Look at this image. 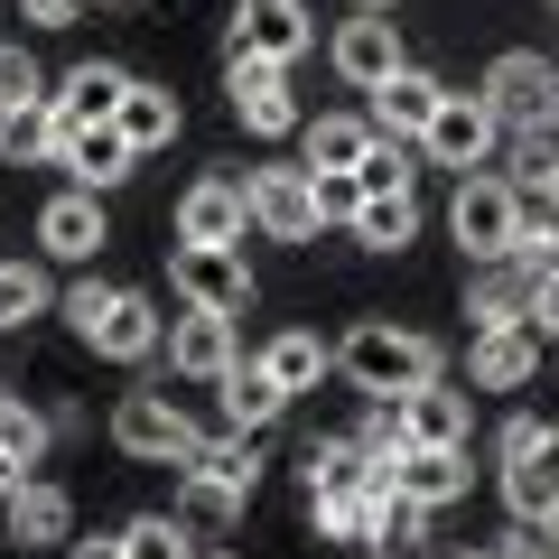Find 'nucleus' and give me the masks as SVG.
<instances>
[{
    "mask_svg": "<svg viewBox=\"0 0 559 559\" xmlns=\"http://www.w3.org/2000/svg\"><path fill=\"white\" fill-rule=\"evenodd\" d=\"M336 373L355 382L364 401H401V392H419V382H439L448 373V355L419 326H392V318H364L355 336L336 345Z\"/></svg>",
    "mask_w": 559,
    "mask_h": 559,
    "instance_id": "f257e3e1",
    "label": "nucleus"
},
{
    "mask_svg": "<svg viewBox=\"0 0 559 559\" xmlns=\"http://www.w3.org/2000/svg\"><path fill=\"white\" fill-rule=\"evenodd\" d=\"M476 94L495 103L503 140H540V131H559V66L540 57V47H503V57L485 66Z\"/></svg>",
    "mask_w": 559,
    "mask_h": 559,
    "instance_id": "f03ea898",
    "label": "nucleus"
},
{
    "mask_svg": "<svg viewBox=\"0 0 559 559\" xmlns=\"http://www.w3.org/2000/svg\"><path fill=\"white\" fill-rule=\"evenodd\" d=\"M522 215H532V197H522L513 178H495V168L457 178V197H448V234H457V252H466V261H513Z\"/></svg>",
    "mask_w": 559,
    "mask_h": 559,
    "instance_id": "7ed1b4c3",
    "label": "nucleus"
},
{
    "mask_svg": "<svg viewBox=\"0 0 559 559\" xmlns=\"http://www.w3.org/2000/svg\"><path fill=\"white\" fill-rule=\"evenodd\" d=\"M197 439H205V429L168 392H121L112 401V448H121V457H140V466H187V448H197Z\"/></svg>",
    "mask_w": 559,
    "mask_h": 559,
    "instance_id": "20e7f679",
    "label": "nucleus"
},
{
    "mask_svg": "<svg viewBox=\"0 0 559 559\" xmlns=\"http://www.w3.org/2000/svg\"><path fill=\"white\" fill-rule=\"evenodd\" d=\"M168 280H178V299H187V308H215V318H242V308H252V271H242V242H178Z\"/></svg>",
    "mask_w": 559,
    "mask_h": 559,
    "instance_id": "39448f33",
    "label": "nucleus"
},
{
    "mask_svg": "<svg viewBox=\"0 0 559 559\" xmlns=\"http://www.w3.org/2000/svg\"><path fill=\"white\" fill-rule=\"evenodd\" d=\"M242 197H252V234H271V242H318V178H308V159L299 168H252L242 178Z\"/></svg>",
    "mask_w": 559,
    "mask_h": 559,
    "instance_id": "423d86ee",
    "label": "nucleus"
},
{
    "mask_svg": "<svg viewBox=\"0 0 559 559\" xmlns=\"http://www.w3.org/2000/svg\"><path fill=\"white\" fill-rule=\"evenodd\" d=\"M495 140H503L495 103H485V94H448L439 121L419 131V150H429V168H457V178H476V168L495 159Z\"/></svg>",
    "mask_w": 559,
    "mask_h": 559,
    "instance_id": "0eeeda50",
    "label": "nucleus"
},
{
    "mask_svg": "<svg viewBox=\"0 0 559 559\" xmlns=\"http://www.w3.org/2000/svg\"><path fill=\"white\" fill-rule=\"evenodd\" d=\"M168 326H178V318H168L150 289H112V308H103V326H94L84 345H94L103 364H150V355L168 345Z\"/></svg>",
    "mask_w": 559,
    "mask_h": 559,
    "instance_id": "6e6552de",
    "label": "nucleus"
},
{
    "mask_svg": "<svg viewBox=\"0 0 559 559\" xmlns=\"http://www.w3.org/2000/svg\"><path fill=\"white\" fill-rule=\"evenodd\" d=\"M224 38H242L271 66H299L308 47H318V20H308V0H234V28H224Z\"/></svg>",
    "mask_w": 559,
    "mask_h": 559,
    "instance_id": "1a4fd4ad",
    "label": "nucleus"
},
{
    "mask_svg": "<svg viewBox=\"0 0 559 559\" xmlns=\"http://www.w3.org/2000/svg\"><path fill=\"white\" fill-rule=\"evenodd\" d=\"M540 373V326H476L466 336V392H522Z\"/></svg>",
    "mask_w": 559,
    "mask_h": 559,
    "instance_id": "9d476101",
    "label": "nucleus"
},
{
    "mask_svg": "<svg viewBox=\"0 0 559 559\" xmlns=\"http://www.w3.org/2000/svg\"><path fill=\"white\" fill-rule=\"evenodd\" d=\"M0 522H10L20 550H66V540H75V495L47 485V476H20L10 495H0Z\"/></svg>",
    "mask_w": 559,
    "mask_h": 559,
    "instance_id": "9b49d317",
    "label": "nucleus"
},
{
    "mask_svg": "<svg viewBox=\"0 0 559 559\" xmlns=\"http://www.w3.org/2000/svg\"><path fill=\"white\" fill-rule=\"evenodd\" d=\"M326 57H336V75L355 84V94H373V84H392L401 66H411V57H401V28H392V10H364V20H345Z\"/></svg>",
    "mask_w": 559,
    "mask_h": 559,
    "instance_id": "f8f14e48",
    "label": "nucleus"
},
{
    "mask_svg": "<svg viewBox=\"0 0 559 559\" xmlns=\"http://www.w3.org/2000/svg\"><path fill=\"white\" fill-rule=\"evenodd\" d=\"M242 318H215V308H187L178 326H168V373H187V382H224L242 364V336H234Z\"/></svg>",
    "mask_w": 559,
    "mask_h": 559,
    "instance_id": "ddd939ff",
    "label": "nucleus"
},
{
    "mask_svg": "<svg viewBox=\"0 0 559 559\" xmlns=\"http://www.w3.org/2000/svg\"><path fill=\"white\" fill-rule=\"evenodd\" d=\"M38 242H47V261H94L112 242V215H103L94 187H66V197L38 205Z\"/></svg>",
    "mask_w": 559,
    "mask_h": 559,
    "instance_id": "4468645a",
    "label": "nucleus"
},
{
    "mask_svg": "<svg viewBox=\"0 0 559 559\" xmlns=\"http://www.w3.org/2000/svg\"><path fill=\"white\" fill-rule=\"evenodd\" d=\"M401 429H411V448H466V429H476V392L466 382H419V392H401Z\"/></svg>",
    "mask_w": 559,
    "mask_h": 559,
    "instance_id": "2eb2a0df",
    "label": "nucleus"
},
{
    "mask_svg": "<svg viewBox=\"0 0 559 559\" xmlns=\"http://www.w3.org/2000/svg\"><path fill=\"white\" fill-rule=\"evenodd\" d=\"M261 466H271V457H261V429H224V439H197V448H187L178 476H205L215 495L252 503V495H261Z\"/></svg>",
    "mask_w": 559,
    "mask_h": 559,
    "instance_id": "dca6fc26",
    "label": "nucleus"
},
{
    "mask_svg": "<svg viewBox=\"0 0 559 559\" xmlns=\"http://www.w3.org/2000/svg\"><path fill=\"white\" fill-rule=\"evenodd\" d=\"M252 234V197L242 178H197L178 197V242H242Z\"/></svg>",
    "mask_w": 559,
    "mask_h": 559,
    "instance_id": "f3484780",
    "label": "nucleus"
},
{
    "mask_svg": "<svg viewBox=\"0 0 559 559\" xmlns=\"http://www.w3.org/2000/svg\"><path fill=\"white\" fill-rule=\"evenodd\" d=\"M66 140H75V121L57 103H10L0 112V168H57Z\"/></svg>",
    "mask_w": 559,
    "mask_h": 559,
    "instance_id": "a211bd4d",
    "label": "nucleus"
},
{
    "mask_svg": "<svg viewBox=\"0 0 559 559\" xmlns=\"http://www.w3.org/2000/svg\"><path fill=\"white\" fill-rule=\"evenodd\" d=\"M439 103H448V84L429 75V66H401L392 84H373V131L382 140H419L439 121Z\"/></svg>",
    "mask_w": 559,
    "mask_h": 559,
    "instance_id": "6ab92c4d",
    "label": "nucleus"
},
{
    "mask_svg": "<svg viewBox=\"0 0 559 559\" xmlns=\"http://www.w3.org/2000/svg\"><path fill=\"white\" fill-rule=\"evenodd\" d=\"M503 503H513V522H550L559 513V429H540L522 457H503Z\"/></svg>",
    "mask_w": 559,
    "mask_h": 559,
    "instance_id": "aec40b11",
    "label": "nucleus"
},
{
    "mask_svg": "<svg viewBox=\"0 0 559 559\" xmlns=\"http://www.w3.org/2000/svg\"><path fill=\"white\" fill-rule=\"evenodd\" d=\"M131 159H140V150H131V131H121V121H75V140H66V178H75V187H94V197H103V187H121V178H131Z\"/></svg>",
    "mask_w": 559,
    "mask_h": 559,
    "instance_id": "412c9836",
    "label": "nucleus"
},
{
    "mask_svg": "<svg viewBox=\"0 0 559 559\" xmlns=\"http://www.w3.org/2000/svg\"><path fill=\"white\" fill-rule=\"evenodd\" d=\"M466 326H532V271L522 261H476V280H466Z\"/></svg>",
    "mask_w": 559,
    "mask_h": 559,
    "instance_id": "4be33fe9",
    "label": "nucleus"
},
{
    "mask_svg": "<svg viewBox=\"0 0 559 559\" xmlns=\"http://www.w3.org/2000/svg\"><path fill=\"white\" fill-rule=\"evenodd\" d=\"M47 448H57V419H47V411H28L20 392H0V495H10L20 476H38V466H47Z\"/></svg>",
    "mask_w": 559,
    "mask_h": 559,
    "instance_id": "5701e85b",
    "label": "nucleus"
},
{
    "mask_svg": "<svg viewBox=\"0 0 559 559\" xmlns=\"http://www.w3.org/2000/svg\"><path fill=\"white\" fill-rule=\"evenodd\" d=\"M121 94H131V66L84 57V66H66V75H57V94H47V103H57L66 121H112V112H121Z\"/></svg>",
    "mask_w": 559,
    "mask_h": 559,
    "instance_id": "b1692460",
    "label": "nucleus"
},
{
    "mask_svg": "<svg viewBox=\"0 0 559 559\" xmlns=\"http://www.w3.org/2000/svg\"><path fill=\"white\" fill-rule=\"evenodd\" d=\"M261 364H271V382H280V392L299 401V392H318V382L336 373V345H326L318 326H280V336L261 345Z\"/></svg>",
    "mask_w": 559,
    "mask_h": 559,
    "instance_id": "393cba45",
    "label": "nucleus"
},
{
    "mask_svg": "<svg viewBox=\"0 0 559 559\" xmlns=\"http://www.w3.org/2000/svg\"><path fill=\"white\" fill-rule=\"evenodd\" d=\"M401 495L429 503V513H448V503L466 495V448H401Z\"/></svg>",
    "mask_w": 559,
    "mask_h": 559,
    "instance_id": "a878e982",
    "label": "nucleus"
},
{
    "mask_svg": "<svg viewBox=\"0 0 559 559\" xmlns=\"http://www.w3.org/2000/svg\"><path fill=\"white\" fill-rule=\"evenodd\" d=\"M121 131H131V150H140V159H150V150H168V140H178V94H168V84H150V75H131V94H121Z\"/></svg>",
    "mask_w": 559,
    "mask_h": 559,
    "instance_id": "bb28decb",
    "label": "nucleus"
},
{
    "mask_svg": "<svg viewBox=\"0 0 559 559\" xmlns=\"http://www.w3.org/2000/svg\"><path fill=\"white\" fill-rule=\"evenodd\" d=\"M299 140H308V168H364V150H373V112H318V121H299Z\"/></svg>",
    "mask_w": 559,
    "mask_h": 559,
    "instance_id": "cd10ccee",
    "label": "nucleus"
},
{
    "mask_svg": "<svg viewBox=\"0 0 559 559\" xmlns=\"http://www.w3.org/2000/svg\"><path fill=\"white\" fill-rule=\"evenodd\" d=\"M215 392H224V429H271V419L289 411V392L271 382V364H234Z\"/></svg>",
    "mask_w": 559,
    "mask_h": 559,
    "instance_id": "c85d7f7f",
    "label": "nucleus"
},
{
    "mask_svg": "<svg viewBox=\"0 0 559 559\" xmlns=\"http://www.w3.org/2000/svg\"><path fill=\"white\" fill-rule=\"evenodd\" d=\"M299 485L308 495H355V485H373V448L364 439H318L299 457Z\"/></svg>",
    "mask_w": 559,
    "mask_h": 559,
    "instance_id": "c756f323",
    "label": "nucleus"
},
{
    "mask_svg": "<svg viewBox=\"0 0 559 559\" xmlns=\"http://www.w3.org/2000/svg\"><path fill=\"white\" fill-rule=\"evenodd\" d=\"M345 234H355L364 252H401V242L419 234V197H411V187H392V197H364V215L345 224Z\"/></svg>",
    "mask_w": 559,
    "mask_h": 559,
    "instance_id": "7c9ffc66",
    "label": "nucleus"
},
{
    "mask_svg": "<svg viewBox=\"0 0 559 559\" xmlns=\"http://www.w3.org/2000/svg\"><path fill=\"white\" fill-rule=\"evenodd\" d=\"M121 559H197V522H178V513L121 522Z\"/></svg>",
    "mask_w": 559,
    "mask_h": 559,
    "instance_id": "2f4dec72",
    "label": "nucleus"
},
{
    "mask_svg": "<svg viewBox=\"0 0 559 559\" xmlns=\"http://www.w3.org/2000/svg\"><path fill=\"white\" fill-rule=\"evenodd\" d=\"M57 308V280L38 271V261H0V326H28Z\"/></svg>",
    "mask_w": 559,
    "mask_h": 559,
    "instance_id": "473e14b6",
    "label": "nucleus"
},
{
    "mask_svg": "<svg viewBox=\"0 0 559 559\" xmlns=\"http://www.w3.org/2000/svg\"><path fill=\"white\" fill-rule=\"evenodd\" d=\"M373 513H382L373 485H355V495H308V522H318L326 540H373Z\"/></svg>",
    "mask_w": 559,
    "mask_h": 559,
    "instance_id": "72a5a7b5",
    "label": "nucleus"
},
{
    "mask_svg": "<svg viewBox=\"0 0 559 559\" xmlns=\"http://www.w3.org/2000/svg\"><path fill=\"white\" fill-rule=\"evenodd\" d=\"M503 178H513L522 197L559 205V131H540V140H513V168H503Z\"/></svg>",
    "mask_w": 559,
    "mask_h": 559,
    "instance_id": "f704fd0d",
    "label": "nucleus"
},
{
    "mask_svg": "<svg viewBox=\"0 0 559 559\" xmlns=\"http://www.w3.org/2000/svg\"><path fill=\"white\" fill-rule=\"evenodd\" d=\"M178 522H197V532H234L242 503H234V495H215L205 476H178Z\"/></svg>",
    "mask_w": 559,
    "mask_h": 559,
    "instance_id": "c9c22d12",
    "label": "nucleus"
},
{
    "mask_svg": "<svg viewBox=\"0 0 559 559\" xmlns=\"http://www.w3.org/2000/svg\"><path fill=\"white\" fill-rule=\"evenodd\" d=\"M47 94H57L47 66L28 57V47H0V112H10V103H47Z\"/></svg>",
    "mask_w": 559,
    "mask_h": 559,
    "instance_id": "e433bc0d",
    "label": "nucleus"
},
{
    "mask_svg": "<svg viewBox=\"0 0 559 559\" xmlns=\"http://www.w3.org/2000/svg\"><path fill=\"white\" fill-rule=\"evenodd\" d=\"M318 178V224H355L364 215V178L355 168H308Z\"/></svg>",
    "mask_w": 559,
    "mask_h": 559,
    "instance_id": "4c0bfd02",
    "label": "nucleus"
},
{
    "mask_svg": "<svg viewBox=\"0 0 559 559\" xmlns=\"http://www.w3.org/2000/svg\"><path fill=\"white\" fill-rule=\"evenodd\" d=\"M355 178H364V197H392V187H411V140H373Z\"/></svg>",
    "mask_w": 559,
    "mask_h": 559,
    "instance_id": "58836bf2",
    "label": "nucleus"
},
{
    "mask_svg": "<svg viewBox=\"0 0 559 559\" xmlns=\"http://www.w3.org/2000/svg\"><path fill=\"white\" fill-rule=\"evenodd\" d=\"M513 261H522V271H550V261H559V205L522 215V234H513Z\"/></svg>",
    "mask_w": 559,
    "mask_h": 559,
    "instance_id": "ea45409f",
    "label": "nucleus"
},
{
    "mask_svg": "<svg viewBox=\"0 0 559 559\" xmlns=\"http://www.w3.org/2000/svg\"><path fill=\"white\" fill-rule=\"evenodd\" d=\"M364 448H373V457H401V448H411V429H401V401H373V411H364V429H355Z\"/></svg>",
    "mask_w": 559,
    "mask_h": 559,
    "instance_id": "a19ab883",
    "label": "nucleus"
},
{
    "mask_svg": "<svg viewBox=\"0 0 559 559\" xmlns=\"http://www.w3.org/2000/svg\"><path fill=\"white\" fill-rule=\"evenodd\" d=\"M103 308H112V289H103V280H75V289H66V326H75V336H94Z\"/></svg>",
    "mask_w": 559,
    "mask_h": 559,
    "instance_id": "79ce46f5",
    "label": "nucleus"
},
{
    "mask_svg": "<svg viewBox=\"0 0 559 559\" xmlns=\"http://www.w3.org/2000/svg\"><path fill=\"white\" fill-rule=\"evenodd\" d=\"M532 326H540V336H559V261H550V271H532Z\"/></svg>",
    "mask_w": 559,
    "mask_h": 559,
    "instance_id": "37998d69",
    "label": "nucleus"
},
{
    "mask_svg": "<svg viewBox=\"0 0 559 559\" xmlns=\"http://www.w3.org/2000/svg\"><path fill=\"white\" fill-rule=\"evenodd\" d=\"M94 0H20V20H38V28H75Z\"/></svg>",
    "mask_w": 559,
    "mask_h": 559,
    "instance_id": "c03bdc74",
    "label": "nucleus"
},
{
    "mask_svg": "<svg viewBox=\"0 0 559 559\" xmlns=\"http://www.w3.org/2000/svg\"><path fill=\"white\" fill-rule=\"evenodd\" d=\"M540 429H550V419H532V411H513V419H503V429H495V457H522V448H532Z\"/></svg>",
    "mask_w": 559,
    "mask_h": 559,
    "instance_id": "a18cd8bd",
    "label": "nucleus"
},
{
    "mask_svg": "<svg viewBox=\"0 0 559 559\" xmlns=\"http://www.w3.org/2000/svg\"><path fill=\"white\" fill-rule=\"evenodd\" d=\"M513 559H559V540L540 532V522H513Z\"/></svg>",
    "mask_w": 559,
    "mask_h": 559,
    "instance_id": "49530a36",
    "label": "nucleus"
},
{
    "mask_svg": "<svg viewBox=\"0 0 559 559\" xmlns=\"http://www.w3.org/2000/svg\"><path fill=\"white\" fill-rule=\"evenodd\" d=\"M66 559H121V532L112 540H66Z\"/></svg>",
    "mask_w": 559,
    "mask_h": 559,
    "instance_id": "de8ad7c7",
    "label": "nucleus"
},
{
    "mask_svg": "<svg viewBox=\"0 0 559 559\" xmlns=\"http://www.w3.org/2000/svg\"><path fill=\"white\" fill-rule=\"evenodd\" d=\"M466 559H513V532H495V540H466Z\"/></svg>",
    "mask_w": 559,
    "mask_h": 559,
    "instance_id": "09e8293b",
    "label": "nucleus"
},
{
    "mask_svg": "<svg viewBox=\"0 0 559 559\" xmlns=\"http://www.w3.org/2000/svg\"><path fill=\"white\" fill-rule=\"evenodd\" d=\"M103 10H140V0H103Z\"/></svg>",
    "mask_w": 559,
    "mask_h": 559,
    "instance_id": "8fccbe9b",
    "label": "nucleus"
},
{
    "mask_svg": "<svg viewBox=\"0 0 559 559\" xmlns=\"http://www.w3.org/2000/svg\"><path fill=\"white\" fill-rule=\"evenodd\" d=\"M355 10H392V0H355Z\"/></svg>",
    "mask_w": 559,
    "mask_h": 559,
    "instance_id": "3c124183",
    "label": "nucleus"
},
{
    "mask_svg": "<svg viewBox=\"0 0 559 559\" xmlns=\"http://www.w3.org/2000/svg\"><path fill=\"white\" fill-rule=\"evenodd\" d=\"M540 532H550V540H559V513H550V522H540Z\"/></svg>",
    "mask_w": 559,
    "mask_h": 559,
    "instance_id": "603ef678",
    "label": "nucleus"
},
{
    "mask_svg": "<svg viewBox=\"0 0 559 559\" xmlns=\"http://www.w3.org/2000/svg\"><path fill=\"white\" fill-rule=\"evenodd\" d=\"M197 559H234V550H197Z\"/></svg>",
    "mask_w": 559,
    "mask_h": 559,
    "instance_id": "864d4df0",
    "label": "nucleus"
},
{
    "mask_svg": "<svg viewBox=\"0 0 559 559\" xmlns=\"http://www.w3.org/2000/svg\"><path fill=\"white\" fill-rule=\"evenodd\" d=\"M550 10H559V0H550Z\"/></svg>",
    "mask_w": 559,
    "mask_h": 559,
    "instance_id": "5fc2aeb1",
    "label": "nucleus"
}]
</instances>
